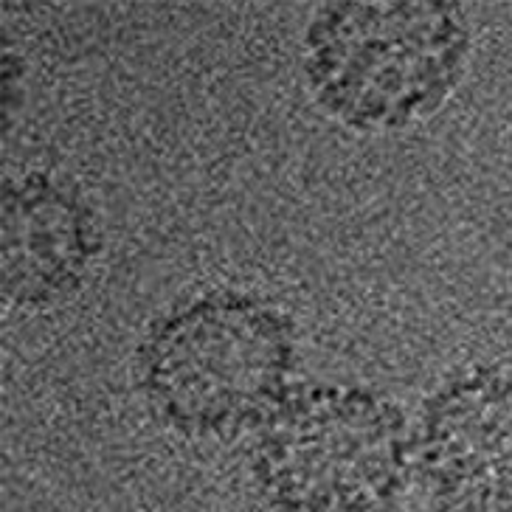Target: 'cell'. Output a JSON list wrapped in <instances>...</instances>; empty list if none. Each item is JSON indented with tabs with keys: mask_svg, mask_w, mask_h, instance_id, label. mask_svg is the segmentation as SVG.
I'll return each mask as SVG.
<instances>
[{
	"mask_svg": "<svg viewBox=\"0 0 512 512\" xmlns=\"http://www.w3.org/2000/svg\"><path fill=\"white\" fill-rule=\"evenodd\" d=\"M411 470L403 411L347 386H299L259 425L254 476L279 512H389Z\"/></svg>",
	"mask_w": 512,
	"mask_h": 512,
	"instance_id": "obj_1",
	"label": "cell"
},
{
	"mask_svg": "<svg viewBox=\"0 0 512 512\" xmlns=\"http://www.w3.org/2000/svg\"><path fill=\"white\" fill-rule=\"evenodd\" d=\"M467 31L448 3H332L307 31L318 99L363 130L437 110L465 71Z\"/></svg>",
	"mask_w": 512,
	"mask_h": 512,
	"instance_id": "obj_2",
	"label": "cell"
},
{
	"mask_svg": "<svg viewBox=\"0 0 512 512\" xmlns=\"http://www.w3.org/2000/svg\"><path fill=\"white\" fill-rule=\"evenodd\" d=\"M293 366L287 321L268 304L214 296L152 335L144 377L152 403L186 434H237L285 397Z\"/></svg>",
	"mask_w": 512,
	"mask_h": 512,
	"instance_id": "obj_3",
	"label": "cell"
},
{
	"mask_svg": "<svg viewBox=\"0 0 512 512\" xmlns=\"http://www.w3.org/2000/svg\"><path fill=\"white\" fill-rule=\"evenodd\" d=\"M414 465L434 512H512V369H473L431 394Z\"/></svg>",
	"mask_w": 512,
	"mask_h": 512,
	"instance_id": "obj_4",
	"label": "cell"
},
{
	"mask_svg": "<svg viewBox=\"0 0 512 512\" xmlns=\"http://www.w3.org/2000/svg\"><path fill=\"white\" fill-rule=\"evenodd\" d=\"M3 287L26 304L62 299L85 273L88 223L74 197L48 178H31L6 195Z\"/></svg>",
	"mask_w": 512,
	"mask_h": 512,
	"instance_id": "obj_5",
	"label": "cell"
}]
</instances>
